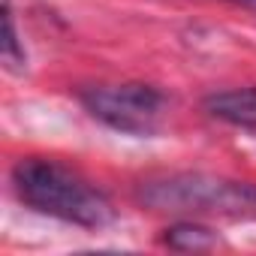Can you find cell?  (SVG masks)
I'll return each mask as SVG.
<instances>
[{
    "mask_svg": "<svg viewBox=\"0 0 256 256\" xmlns=\"http://www.w3.org/2000/svg\"><path fill=\"white\" fill-rule=\"evenodd\" d=\"M12 190L24 208L82 229H102L114 220L108 196L82 172L52 157H22L12 166Z\"/></svg>",
    "mask_w": 256,
    "mask_h": 256,
    "instance_id": "obj_1",
    "label": "cell"
},
{
    "mask_svg": "<svg viewBox=\"0 0 256 256\" xmlns=\"http://www.w3.org/2000/svg\"><path fill=\"white\" fill-rule=\"evenodd\" d=\"M139 205L169 214H226L256 220V184L226 181L202 172L148 178L136 190Z\"/></svg>",
    "mask_w": 256,
    "mask_h": 256,
    "instance_id": "obj_2",
    "label": "cell"
},
{
    "mask_svg": "<svg viewBox=\"0 0 256 256\" xmlns=\"http://www.w3.org/2000/svg\"><path fill=\"white\" fill-rule=\"evenodd\" d=\"M78 102L90 118L126 136H151L163 126L169 112V96L142 82L124 84H90L78 90Z\"/></svg>",
    "mask_w": 256,
    "mask_h": 256,
    "instance_id": "obj_3",
    "label": "cell"
},
{
    "mask_svg": "<svg viewBox=\"0 0 256 256\" xmlns=\"http://www.w3.org/2000/svg\"><path fill=\"white\" fill-rule=\"evenodd\" d=\"M202 108L232 126H247L256 130V88H229V90H214L202 100Z\"/></svg>",
    "mask_w": 256,
    "mask_h": 256,
    "instance_id": "obj_4",
    "label": "cell"
},
{
    "mask_svg": "<svg viewBox=\"0 0 256 256\" xmlns=\"http://www.w3.org/2000/svg\"><path fill=\"white\" fill-rule=\"evenodd\" d=\"M163 244L172 250H211L220 244V235L202 223L193 220H181L169 229H163Z\"/></svg>",
    "mask_w": 256,
    "mask_h": 256,
    "instance_id": "obj_5",
    "label": "cell"
},
{
    "mask_svg": "<svg viewBox=\"0 0 256 256\" xmlns=\"http://www.w3.org/2000/svg\"><path fill=\"white\" fill-rule=\"evenodd\" d=\"M4 64L16 72H24V64H28V52L24 46L18 42V30H16V18H12V4L4 0Z\"/></svg>",
    "mask_w": 256,
    "mask_h": 256,
    "instance_id": "obj_6",
    "label": "cell"
},
{
    "mask_svg": "<svg viewBox=\"0 0 256 256\" xmlns=\"http://www.w3.org/2000/svg\"><path fill=\"white\" fill-rule=\"evenodd\" d=\"M226 4H235V6H247V10H256V0H226Z\"/></svg>",
    "mask_w": 256,
    "mask_h": 256,
    "instance_id": "obj_7",
    "label": "cell"
}]
</instances>
